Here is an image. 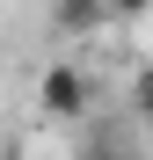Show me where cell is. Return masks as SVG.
I'll return each instance as SVG.
<instances>
[{"instance_id": "obj_1", "label": "cell", "mask_w": 153, "mask_h": 160, "mask_svg": "<svg viewBox=\"0 0 153 160\" xmlns=\"http://www.w3.org/2000/svg\"><path fill=\"white\" fill-rule=\"evenodd\" d=\"M37 109L51 117V124H80L88 109H95V80L80 73V66H44V80H37Z\"/></svg>"}, {"instance_id": "obj_2", "label": "cell", "mask_w": 153, "mask_h": 160, "mask_svg": "<svg viewBox=\"0 0 153 160\" xmlns=\"http://www.w3.org/2000/svg\"><path fill=\"white\" fill-rule=\"evenodd\" d=\"M102 22H110L102 0H59V29L66 37H88V29H102Z\"/></svg>"}, {"instance_id": "obj_3", "label": "cell", "mask_w": 153, "mask_h": 160, "mask_svg": "<svg viewBox=\"0 0 153 160\" xmlns=\"http://www.w3.org/2000/svg\"><path fill=\"white\" fill-rule=\"evenodd\" d=\"M80 160H131V153H124V138H117V131H95V138L80 146Z\"/></svg>"}, {"instance_id": "obj_4", "label": "cell", "mask_w": 153, "mask_h": 160, "mask_svg": "<svg viewBox=\"0 0 153 160\" xmlns=\"http://www.w3.org/2000/svg\"><path fill=\"white\" fill-rule=\"evenodd\" d=\"M131 117L153 124V66H139V80H131Z\"/></svg>"}, {"instance_id": "obj_5", "label": "cell", "mask_w": 153, "mask_h": 160, "mask_svg": "<svg viewBox=\"0 0 153 160\" xmlns=\"http://www.w3.org/2000/svg\"><path fill=\"white\" fill-rule=\"evenodd\" d=\"M110 8V22H139V15H153V0H102Z\"/></svg>"}]
</instances>
